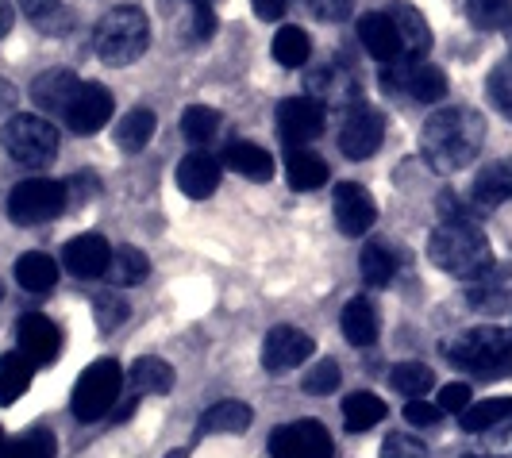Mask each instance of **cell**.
Here are the masks:
<instances>
[{"label": "cell", "instance_id": "obj_1", "mask_svg": "<svg viewBox=\"0 0 512 458\" xmlns=\"http://www.w3.org/2000/svg\"><path fill=\"white\" fill-rule=\"evenodd\" d=\"M486 143V120L474 108H439L420 131V154L436 174L466 170Z\"/></svg>", "mask_w": 512, "mask_h": 458}, {"label": "cell", "instance_id": "obj_2", "mask_svg": "<svg viewBox=\"0 0 512 458\" xmlns=\"http://www.w3.org/2000/svg\"><path fill=\"white\" fill-rule=\"evenodd\" d=\"M428 258L451 278H486L493 270V247L478 224H443L428 239Z\"/></svg>", "mask_w": 512, "mask_h": 458}, {"label": "cell", "instance_id": "obj_3", "mask_svg": "<svg viewBox=\"0 0 512 458\" xmlns=\"http://www.w3.org/2000/svg\"><path fill=\"white\" fill-rule=\"evenodd\" d=\"M97 54L108 66H131L135 58H143V51L151 47V24L139 8H112L97 24Z\"/></svg>", "mask_w": 512, "mask_h": 458}, {"label": "cell", "instance_id": "obj_4", "mask_svg": "<svg viewBox=\"0 0 512 458\" xmlns=\"http://www.w3.org/2000/svg\"><path fill=\"white\" fill-rule=\"evenodd\" d=\"M447 358L459 366V370H470V374H482V378H493V374H505L512 370V335L505 328H470L462 331L459 339L447 347Z\"/></svg>", "mask_w": 512, "mask_h": 458}, {"label": "cell", "instance_id": "obj_5", "mask_svg": "<svg viewBox=\"0 0 512 458\" xmlns=\"http://www.w3.org/2000/svg\"><path fill=\"white\" fill-rule=\"evenodd\" d=\"M4 151L12 154V162H20L27 170H43L58 158V128L43 116H12L0 131Z\"/></svg>", "mask_w": 512, "mask_h": 458}, {"label": "cell", "instance_id": "obj_6", "mask_svg": "<svg viewBox=\"0 0 512 458\" xmlns=\"http://www.w3.org/2000/svg\"><path fill=\"white\" fill-rule=\"evenodd\" d=\"M120 389H124V370L120 362L112 358H101L93 362L89 370H81V378L74 385V397H70V408L81 424H97L101 416L112 412V405L120 401Z\"/></svg>", "mask_w": 512, "mask_h": 458}, {"label": "cell", "instance_id": "obj_7", "mask_svg": "<svg viewBox=\"0 0 512 458\" xmlns=\"http://www.w3.org/2000/svg\"><path fill=\"white\" fill-rule=\"evenodd\" d=\"M70 201V189L66 181L54 178H27L20 181L12 193H8V216L20 224V228H31V224H47L54 220Z\"/></svg>", "mask_w": 512, "mask_h": 458}, {"label": "cell", "instance_id": "obj_8", "mask_svg": "<svg viewBox=\"0 0 512 458\" xmlns=\"http://www.w3.org/2000/svg\"><path fill=\"white\" fill-rule=\"evenodd\" d=\"M385 139V120L378 108H370L366 101L351 104L347 108V116H343V128H339V151L347 154V158H370V154H378Z\"/></svg>", "mask_w": 512, "mask_h": 458}, {"label": "cell", "instance_id": "obj_9", "mask_svg": "<svg viewBox=\"0 0 512 458\" xmlns=\"http://www.w3.org/2000/svg\"><path fill=\"white\" fill-rule=\"evenodd\" d=\"M270 458H335L332 435L316 420L285 424L278 432H270Z\"/></svg>", "mask_w": 512, "mask_h": 458}, {"label": "cell", "instance_id": "obj_10", "mask_svg": "<svg viewBox=\"0 0 512 458\" xmlns=\"http://www.w3.org/2000/svg\"><path fill=\"white\" fill-rule=\"evenodd\" d=\"M312 351H316L312 335H305V331L293 328V324H278L274 331H266V339H262V366L270 374H285V370L305 366L308 358H312Z\"/></svg>", "mask_w": 512, "mask_h": 458}, {"label": "cell", "instance_id": "obj_11", "mask_svg": "<svg viewBox=\"0 0 512 458\" xmlns=\"http://www.w3.org/2000/svg\"><path fill=\"white\" fill-rule=\"evenodd\" d=\"M332 212L343 235H366V231L374 228V220H378V204L370 197V189H362L355 181L335 185Z\"/></svg>", "mask_w": 512, "mask_h": 458}, {"label": "cell", "instance_id": "obj_12", "mask_svg": "<svg viewBox=\"0 0 512 458\" xmlns=\"http://www.w3.org/2000/svg\"><path fill=\"white\" fill-rule=\"evenodd\" d=\"M278 131L289 147H305L324 131V104L316 97H289L278 108Z\"/></svg>", "mask_w": 512, "mask_h": 458}, {"label": "cell", "instance_id": "obj_13", "mask_svg": "<svg viewBox=\"0 0 512 458\" xmlns=\"http://www.w3.org/2000/svg\"><path fill=\"white\" fill-rule=\"evenodd\" d=\"M385 12H389L393 27H397L401 58H409V62H424L428 51H432V27H428V20L412 8L409 0H393Z\"/></svg>", "mask_w": 512, "mask_h": 458}, {"label": "cell", "instance_id": "obj_14", "mask_svg": "<svg viewBox=\"0 0 512 458\" xmlns=\"http://www.w3.org/2000/svg\"><path fill=\"white\" fill-rule=\"evenodd\" d=\"M108 262H112V247L104 235H77L62 247V266L81 281L108 274Z\"/></svg>", "mask_w": 512, "mask_h": 458}, {"label": "cell", "instance_id": "obj_15", "mask_svg": "<svg viewBox=\"0 0 512 458\" xmlns=\"http://www.w3.org/2000/svg\"><path fill=\"white\" fill-rule=\"evenodd\" d=\"M66 124L81 135H93V131H101L108 120H112V93L104 89V85H93V81H85L81 85V93L74 97L70 104V112L62 116Z\"/></svg>", "mask_w": 512, "mask_h": 458}, {"label": "cell", "instance_id": "obj_16", "mask_svg": "<svg viewBox=\"0 0 512 458\" xmlns=\"http://www.w3.org/2000/svg\"><path fill=\"white\" fill-rule=\"evenodd\" d=\"M16 339H20V351L31 362H39V366H51L54 358H58V347H62L58 328L47 316H39V312H27V316L16 320Z\"/></svg>", "mask_w": 512, "mask_h": 458}, {"label": "cell", "instance_id": "obj_17", "mask_svg": "<svg viewBox=\"0 0 512 458\" xmlns=\"http://www.w3.org/2000/svg\"><path fill=\"white\" fill-rule=\"evenodd\" d=\"M220 174H224V162L212 158L205 151H193L181 158L178 166V189L193 201H205L220 189Z\"/></svg>", "mask_w": 512, "mask_h": 458}, {"label": "cell", "instance_id": "obj_18", "mask_svg": "<svg viewBox=\"0 0 512 458\" xmlns=\"http://www.w3.org/2000/svg\"><path fill=\"white\" fill-rule=\"evenodd\" d=\"M81 77L70 74V70H47V74L35 77V85H31V101L39 104L43 112H54V116H66L70 112V104L74 97L81 93Z\"/></svg>", "mask_w": 512, "mask_h": 458}, {"label": "cell", "instance_id": "obj_19", "mask_svg": "<svg viewBox=\"0 0 512 458\" xmlns=\"http://www.w3.org/2000/svg\"><path fill=\"white\" fill-rule=\"evenodd\" d=\"M359 43L366 47L370 58H378V62H393V58H401V39H397V27L389 20V12H366L359 20Z\"/></svg>", "mask_w": 512, "mask_h": 458}, {"label": "cell", "instance_id": "obj_20", "mask_svg": "<svg viewBox=\"0 0 512 458\" xmlns=\"http://www.w3.org/2000/svg\"><path fill=\"white\" fill-rule=\"evenodd\" d=\"M308 97H316L320 104H347L351 108V104H359V81L339 62H328L312 74V93Z\"/></svg>", "mask_w": 512, "mask_h": 458}, {"label": "cell", "instance_id": "obj_21", "mask_svg": "<svg viewBox=\"0 0 512 458\" xmlns=\"http://www.w3.org/2000/svg\"><path fill=\"white\" fill-rule=\"evenodd\" d=\"M285 181L297 189V193H312L328 181V162L320 154H312L308 147H289L285 154Z\"/></svg>", "mask_w": 512, "mask_h": 458}, {"label": "cell", "instance_id": "obj_22", "mask_svg": "<svg viewBox=\"0 0 512 458\" xmlns=\"http://www.w3.org/2000/svg\"><path fill=\"white\" fill-rule=\"evenodd\" d=\"M470 201L478 204V208H497L501 201H512V162L505 158V162H493V166H486L478 178H474V185H470Z\"/></svg>", "mask_w": 512, "mask_h": 458}, {"label": "cell", "instance_id": "obj_23", "mask_svg": "<svg viewBox=\"0 0 512 458\" xmlns=\"http://www.w3.org/2000/svg\"><path fill=\"white\" fill-rule=\"evenodd\" d=\"M251 420H255L251 405H243V401H220V405H212L205 416H201L197 435H201V439H205V435H239L251 428Z\"/></svg>", "mask_w": 512, "mask_h": 458}, {"label": "cell", "instance_id": "obj_24", "mask_svg": "<svg viewBox=\"0 0 512 458\" xmlns=\"http://www.w3.org/2000/svg\"><path fill=\"white\" fill-rule=\"evenodd\" d=\"M220 162L247 181H270L274 178V154L262 151L258 143H231Z\"/></svg>", "mask_w": 512, "mask_h": 458}, {"label": "cell", "instance_id": "obj_25", "mask_svg": "<svg viewBox=\"0 0 512 458\" xmlns=\"http://www.w3.org/2000/svg\"><path fill=\"white\" fill-rule=\"evenodd\" d=\"M154 128H158V120H154L151 108H131V112L120 116V124H116V131H112V139H116L120 151L139 154L154 139Z\"/></svg>", "mask_w": 512, "mask_h": 458}, {"label": "cell", "instance_id": "obj_26", "mask_svg": "<svg viewBox=\"0 0 512 458\" xmlns=\"http://www.w3.org/2000/svg\"><path fill=\"white\" fill-rule=\"evenodd\" d=\"M31 374H35V362L24 351L0 355V405H16L31 385Z\"/></svg>", "mask_w": 512, "mask_h": 458}, {"label": "cell", "instance_id": "obj_27", "mask_svg": "<svg viewBox=\"0 0 512 458\" xmlns=\"http://www.w3.org/2000/svg\"><path fill=\"white\" fill-rule=\"evenodd\" d=\"M339 324H343L347 343H355V347H370V343L378 339V308L370 305L366 297H355V301H347Z\"/></svg>", "mask_w": 512, "mask_h": 458}, {"label": "cell", "instance_id": "obj_28", "mask_svg": "<svg viewBox=\"0 0 512 458\" xmlns=\"http://www.w3.org/2000/svg\"><path fill=\"white\" fill-rule=\"evenodd\" d=\"M16 281L24 285L27 293H47L58 281V262L43 251H27V255L16 258Z\"/></svg>", "mask_w": 512, "mask_h": 458}, {"label": "cell", "instance_id": "obj_29", "mask_svg": "<svg viewBox=\"0 0 512 458\" xmlns=\"http://www.w3.org/2000/svg\"><path fill=\"white\" fill-rule=\"evenodd\" d=\"M128 382L135 393H154V397H162V393L174 389V366L162 362V358H139L128 370Z\"/></svg>", "mask_w": 512, "mask_h": 458}, {"label": "cell", "instance_id": "obj_30", "mask_svg": "<svg viewBox=\"0 0 512 458\" xmlns=\"http://www.w3.org/2000/svg\"><path fill=\"white\" fill-rule=\"evenodd\" d=\"M512 416V397H486V401H474L459 416V424L466 432H493L501 428Z\"/></svg>", "mask_w": 512, "mask_h": 458}, {"label": "cell", "instance_id": "obj_31", "mask_svg": "<svg viewBox=\"0 0 512 458\" xmlns=\"http://www.w3.org/2000/svg\"><path fill=\"white\" fill-rule=\"evenodd\" d=\"M385 420V401L374 393H351L343 401V424L347 432H370Z\"/></svg>", "mask_w": 512, "mask_h": 458}, {"label": "cell", "instance_id": "obj_32", "mask_svg": "<svg viewBox=\"0 0 512 458\" xmlns=\"http://www.w3.org/2000/svg\"><path fill=\"white\" fill-rule=\"evenodd\" d=\"M274 62L278 66H285V70H301L308 58H312V39H308V31H301V27L285 24L278 35H274Z\"/></svg>", "mask_w": 512, "mask_h": 458}, {"label": "cell", "instance_id": "obj_33", "mask_svg": "<svg viewBox=\"0 0 512 458\" xmlns=\"http://www.w3.org/2000/svg\"><path fill=\"white\" fill-rule=\"evenodd\" d=\"M151 274V262L139 247H116L112 262H108V278L112 285H139V281Z\"/></svg>", "mask_w": 512, "mask_h": 458}, {"label": "cell", "instance_id": "obj_34", "mask_svg": "<svg viewBox=\"0 0 512 458\" xmlns=\"http://www.w3.org/2000/svg\"><path fill=\"white\" fill-rule=\"evenodd\" d=\"M389 382H393L397 393H405L409 401H416V397H428V389L436 385V374L424 362H397L389 370Z\"/></svg>", "mask_w": 512, "mask_h": 458}, {"label": "cell", "instance_id": "obj_35", "mask_svg": "<svg viewBox=\"0 0 512 458\" xmlns=\"http://www.w3.org/2000/svg\"><path fill=\"white\" fill-rule=\"evenodd\" d=\"M409 89L412 97L420 104H436L447 97V74L439 70V66H428V62H416L412 66V74H409Z\"/></svg>", "mask_w": 512, "mask_h": 458}, {"label": "cell", "instance_id": "obj_36", "mask_svg": "<svg viewBox=\"0 0 512 458\" xmlns=\"http://www.w3.org/2000/svg\"><path fill=\"white\" fill-rule=\"evenodd\" d=\"M216 131H220V112H216V108H208V104H189V108L181 112V135H185L189 143L201 147Z\"/></svg>", "mask_w": 512, "mask_h": 458}, {"label": "cell", "instance_id": "obj_37", "mask_svg": "<svg viewBox=\"0 0 512 458\" xmlns=\"http://www.w3.org/2000/svg\"><path fill=\"white\" fill-rule=\"evenodd\" d=\"M54 451H58V443L43 428L16 435L12 443H0V458H54Z\"/></svg>", "mask_w": 512, "mask_h": 458}, {"label": "cell", "instance_id": "obj_38", "mask_svg": "<svg viewBox=\"0 0 512 458\" xmlns=\"http://www.w3.org/2000/svg\"><path fill=\"white\" fill-rule=\"evenodd\" d=\"M359 270L366 285H389L397 274V258L389 255L382 243H366L359 255Z\"/></svg>", "mask_w": 512, "mask_h": 458}, {"label": "cell", "instance_id": "obj_39", "mask_svg": "<svg viewBox=\"0 0 512 458\" xmlns=\"http://www.w3.org/2000/svg\"><path fill=\"white\" fill-rule=\"evenodd\" d=\"M466 16L482 31H501L512 24V0H466Z\"/></svg>", "mask_w": 512, "mask_h": 458}, {"label": "cell", "instance_id": "obj_40", "mask_svg": "<svg viewBox=\"0 0 512 458\" xmlns=\"http://www.w3.org/2000/svg\"><path fill=\"white\" fill-rule=\"evenodd\" d=\"M339 382H343V374H339L335 358H320V362L305 374V393H312V397H328V393L339 389Z\"/></svg>", "mask_w": 512, "mask_h": 458}, {"label": "cell", "instance_id": "obj_41", "mask_svg": "<svg viewBox=\"0 0 512 458\" xmlns=\"http://www.w3.org/2000/svg\"><path fill=\"white\" fill-rule=\"evenodd\" d=\"M93 312H97V324L101 331H116L124 320H128V301L120 297V293H97L93 297Z\"/></svg>", "mask_w": 512, "mask_h": 458}, {"label": "cell", "instance_id": "obj_42", "mask_svg": "<svg viewBox=\"0 0 512 458\" xmlns=\"http://www.w3.org/2000/svg\"><path fill=\"white\" fill-rule=\"evenodd\" d=\"M486 89H489V101L501 108V116H509V120H512V62L493 66Z\"/></svg>", "mask_w": 512, "mask_h": 458}, {"label": "cell", "instance_id": "obj_43", "mask_svg": "<svg viewBox=\"0 0 512 458\" xmlns=\"http://www.w3.org/2000/svg\"><path fill=\"white\" fill-rule=\"evenodd\" d=\"M305 8L324 24H343L355 12V0H305Z\"/></svg>", "mask_w": 512, "mask_h": 458}, {"label": "cell", "instance_id": "obj_44", "mask_svg": "<svg viewBox=\"0 0 512 458\" xmlns=\"http://www.w3.org/2000/svg\"><path fill=\"white\" fill-rule=\"evenodd\" d=\"M382 458H428V447L412 435H389L382 443Z\"/></svg>", "mask_w": 512, "mask_h": 458}, {"label": "cell", "instance_id": "obj_45", "mask_svg": "<svg viewBox=\"0 0 512 458\" xmlns=\"http://www.w3.org/2000/svg\"><path fill=\"white\" fill-rule=\"evenodd\" d=\"M439 412H466V408L474 405V401H470V385L466 382H451V385H443V389H439Z\"/></svg>", "mask_w": 512, "mask_h": 458}, {"label": "cell", "instance_id": "obj_46", "mask_svg": "<svg viewBox=\"0 0 512 458\" xmlns=\"http://www.w3.org/2000/svg\"><path fill=\"white\" fill-rule=\"evenodd\" d=\"M439 405H432V401H424V397H416V401H409L405 405V420H409L412 428H436L439 424Z\"/></svg>", "mask_w": 512, "mask_h": 458}, {"label": "cell", "instance_id": "obj_47", "mask_svg": "<svg viewBox=\"0 0 512 458\" xmlns=\"http://www.w3.org/2000/svg\"><path fill=\"white\" fill-rule=\"evenodd\" d=\"M258 12V20H282L285 8H289V0H251Z\"/></svg>", "mask_w": 512, "mask_h": 458}, {"label": "cell", "instance_id": "obj_48", "mask_svg": "<svg viewBox=\"0 0 512 458\" xmlns=\"http://www.w3.org/2000/svg\"><path fill=\"white\" fill-rule=\"evenodd\" d=\"M20 4H24V12L31 16V20H43L47 12L58 8V0H20Z\"/></svg>", "mask_w": 512, "mask_h": 458}, {"label": "cell", "instance_id": "obj_49", "mask_svg": "<svg viewBox=\"0 0 512 458\" xmlns=\"http://www.w3.org/2000/svg\"><path fill=\"white\" fill-rule=\"evenodd\" d=\"M16 97H20V93H16V85L0 77V112H8V108H16Z\"/></svg>", "mask_w": 512, "mask_h": 458}, {"label": "cell", "instance_id": "obj_50", "mask_svg": "<svg viewBox=\"0 0 512 458\" xmlns=\"http://www.w3.org/2000/svg\"><path fill=\"white\" fill-rule=\"evenodd\" d=\"M493 443H497V447H505V451H512V416L501 424V428H493Z\"/></svg>", "mask_w": 512, "mask_h": 458}, {"label": "cell", "instance_id": "obj_51", "mask_svg": "<svg viewBox=\"0 0 512 458\" xmlns=\"http://www.w3.org/2000/svg\"><path fill=\"white\" fill-rule=\"evenodd\" d=\"M8 27H12V4H8V0H0V39L8 35Z\"/></svg>", "mask_w": 512, "mask_h": 458}, {"label": "cell", "instance_id": "obj_52", "mask_svg": "<svg viewBox=\"0 0 512 458\" xmlns=\"http://www.w3.org/2000/svg\"><path fill=\"white\" fill-rule=\"evenodd\" d=\"M505 39H509V51H512V24L505 27Z\"/></svg>", "mask_w": 512, "mask_h": 458}, {"label": "cell", "instance_id": "obj_53", "mask_svg": "<svg viewBox=\"0 0 512 458\" xmlns=\"http://www.w3.org/2000/svg\"><path fill=\"white\" fill-rule=\"evenodd\" d=\"M462 458H497V455H462Z\"/></svg>", "mask_w": 512, "mask_h": 458}, {"label": "cell", "instance_id": "obj_54", "mask_svg": "<svg viewBox=\"0 0 512 458\" xmlns=\"http://www.w3.org/2000/svg\"><path fill=\"white\" fill-rule=\"evenodd\" d=\"M0 297H4V285H0Z\"/></svg>", "mask_w": 512, "mask_h": 458}, {"label": "cell", "instance_id": "obj_55", "mask_svg": "<svg viewBox=\"0 0 512 458\" xmlns=\"http://www.w3.org/2000/svg\"><path fill=\"white\" fill-rule=\"evenodd\" d=\"M170 458H185V455H170Z\"/></svg>", "mask_w": 512, "mask_h": 458}, {"label": "cell", "instance_id": "obj_56", "mask_svg": "<svg viewBox=\"0 0 512 458\" xmlns=\"http://www.w3.org/2000/svg\"><path fill=\"white\" fill-rule=\"evenodd\" d=\"M0 443H4V432H0Z\"/></svg>", "mask_w": 512, "mask_h": 458}]
</instances>
